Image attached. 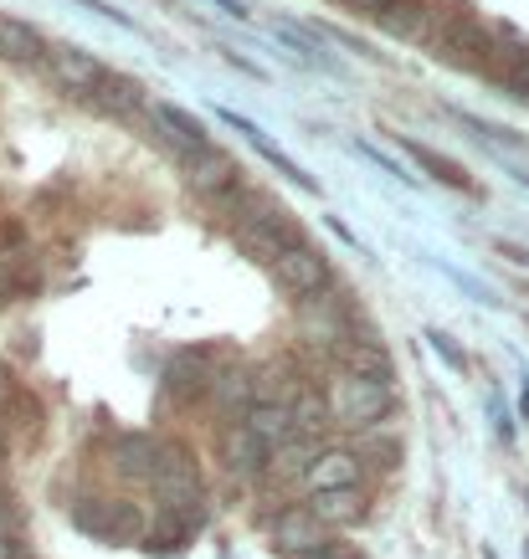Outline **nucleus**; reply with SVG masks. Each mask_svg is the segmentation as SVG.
Here are the masks:
<instances>
[{
    "label": "nucleus",
    "mask_w": 529,
    "mask_h": 559,
    "mask_svg": "<svg viewBox=\"0 0 529 559\" xmlns=\"http://www.w3.org/2000/svg\"><path fill=\"white\" fill-rule=\"evenodd\" d=\"M232 241H237L247 257H257V262L273 267L289 247H298V241H308V237H304V226L293 221V211L283 201L247 190L242 205H237V221H232Z\"/></svg>",
    "instance_id": "f257e3e1"
},
{
    "label": "nucleus",
    "mask_w": 529,
    "mask_h": 559,
    "mask_svg": "<svg viewBox=\"0 0 529 559\" xmlns=\"http://www.w3.org/2000/svg\"><path fill=\"white\" fill-rule=\"evenodd\" d=\"M422 47L447 62V68H468V72H483L489 68V51H494V26L479 21L468 5H437L432 16V32Z\"/></svg>",
    "instance_id": "f03ea898"
},
{
    "label": "nucleus",
    "mask_w": 529,
    "mask_h": 559,
    "mask_svg": "<svg viewBox=\"0 0 529 559\" xmlns=\"http://www.w3.org/2000/svg\"><path fill=\"white\" fill-rule=\"evenodd\" d=\"M329 401V421L344 426V431H376L386 416L396 411V390L380 385V380H365V374H334L325 390Z\"/></svg>",
    "instance_id": "7ed1b4c3"
},
{
    "label": "nucleus",
    "mask_w": 529,
    "mask_h": 559,
    "mask_svg": "<svg viewBox=\"0 0 529 559\" xmlns=\"http://www.w3.org/2000/svg\"><path fill=\"white\" fill-rule=\"evenodd\" d=\"M150 488H154V498H160V509H165V513H175V519H201L205 488H201L196 462H190L186 452H175V447H171V452L160 457V467H154Z\"/></svg>",
    "instance_id": "20e7f679"
},
{
    "label": "nucleus",
    "mask_w": 529,
    "mask_h": 559,
    "mask_svg": "<svg viewBox=\"0 0 529 559\" xmlns=\"http://www.w3.org/2000/svg\"><path fill=\"white\" fill-rule=\"evenodd\" d=\"M42 68H47V78L62 87V93H72V98H83V103L93 98V93H98V83L108 78V68H103L93 51L68 47V41H62V47H47Z\"/></svg>",
    "instance_id": "39448f33"
},
{
    "label": "nucleus",
    "mask_w": 529,
    "mask_h": 559,
    "mask_svg": "<svg viewBox=\"0 0 529 559\" xmlns=\"http://www.w3.org/2000/svg\"><path fill=\"white\" fill-rule=\"evenodd\" d=\"M273 283L289 298H314V293L329 283V252L314 247V241H298L273 262Z\"/></svg>",
    "instance_id": "423d86ee"
},
{
    "label": "nucleus",
    "mask_w": 529,
    "mask_h": 559,
    "mask_svg": "<svg viewBox=\"0 0 529 559\" xmlns=\"http://www.w3.org/2000/svg\"><path fill=\"white\" fill-rule=\"evenodd\" d=\"M180 180H186V190L205 195V201H216V195H226V190L242 186V165L226 150L205 144V150H196L186 165H180Z\"/></svg>",
    "instance_id": "0eeeda50"
},
{
    "label": "nucleus",
    "mask_w": 529,
    "mask_h": 559,
    "mask_svg": "<svg viewBox=\"0 0 529 559\" xmlns=\"http://www.w3.org/2000/svg\"><path fill=\"white\" fill-rule=\"evenodd\" d=\"M360 473H365V457L350 452V447H325L319 457L308 462V473L298 477V488L314 498V492H334V488H360Z\"/></svg>",
    "instance_id": "6e6552de"
},
{
    "label": "nucleus",
    "mask_w": 529,
    "mask_h": 559,
    "mask_svg": "<svg viewBox=\"0 0 529 559\" xmlns=\"http://www.w3.org/2000/svg\"><path fill=\"white\" fill-rule=\"evenodd\" d=\"M222 123H232V129H237V134L247 139V144H252V150L262 154V159H268V165H273V170L283 175V180H293V186H298V190H308V195H319V180H314V175H308L304 165L293 159V154H283V150H278L273 139L262 134V129H257L252 119H242V114H232V108H222Z\"/></svg>",
    "instance_id": "1a4fd4ad"
},
{
    "label": "nucleus",
    "mask_w": 529,
    "mask_h": 559,
    "mask_svg": "<svg viewBox=\"0 0 529 559\" xmlns=\"http://www.w3.org/2000/svg\"><path fill=\"white\" fill-rule=\"evenodd\" d=\"M257 380L247 370H222V374H211L205 380V401H211V411L222 416L226 426H237L247 411H252V401H257Z\"/></svg>",
    "instance_id": "9d476101"
},
{
    "label": "nucleus",
    "mask_w": 529,
    "mask_h": 559,
    "mask_svg": "<svg viewBox=\"0 0 529 559\" xmlns=\"http://www.w3.org/2000/svg\"><path fill=\"white\" fill-rule=\"evenodd\" d=\"M222 462L226 473L242 477V483H252V477H268V447L247 431V426H226L222 431Z\"/></svg>",
    "instance_id": "9b49d317"
},
{
    "label": "nucleus",
    "mask_w": 529,
    "mask_h": 559,
    "mask_svg": "<svg viewBox=\"0 0 529 559\" xmlns=\"http://www.w3.org/2000/svg\"><path fill=\"white\" fill-rule=\"evenodd\" d=\"M273 544L289 559H298V555H308V549H319V544H325V524H319L304 503H293V509H283L273 519Z\"/></svg>",
    "instance_id": "f8f14e48"
},
{
    "label": "nucleus",
    "mask_w": 529,
    "mask_h": 559,
    "mask_svg": "<svg viewBox=\"0 0 529 559\" xmlns=\"http://www.w3.org/2000/svg\"><path fill=\"white\" fill-rule=\"evenodd\" d=\"M93 108L98 114H108V119H134V114H144L150 108V98H144V83L139 78H129V72H108L98 83V93H93Z\"/></svg>",
    "instance_id": "ddd939ff"
},
{
    "label": "nucleus",
    "mask_w": 529,
    "mask_h": 559,
    "mask_svg": "<svg viewBox=\"0 0 529 559\" xmlns=\"http://www.w3.org/2000/svg\"><path fill=\"white\" fill-rule=\"evenodd\" d=\"M47 57V36L36 32L32 21L21 16H5L0 11V62H11V68H32Z\"/></svg>",
    "instance_id": "4468645a"
},
{
    "label": "nucleus",
    "mask_w": 529,
    "mask_h": 559,
    "mask_svg": "<svg viewBox=\"0 0 529 559\" xmlns=\"http://www.w3.org/2000/svg\"><path fill=\"white\" fill-rule=\"evenodd\" d=\"M160 457H165V447L154 437H144V431H124V437H114V467H119L124 477H134V483H150L154 467H160Z\"/></svg>",
    "instance_id": "2eb2a0df"
},
{
    "label": "nucleus",
    "mask_w": 529,
    "mask_h": 559,
    "mask_svg": "<svg viewBox=\"0 0 529 559\" xmlns=\"http://www.w3.org/2000/svg\"><path fill=\"white\" fill-rule=\"evenodd\" d=\"M432 16H437V0H396L391 11H380V32L396 41H427Z\"/></svg>",
    "instance_id": "dca6fc26"
},
{
    "label": "nucleus",
    "mask_w": 529,
    "mask_h": 559,
    "mask_svg": "<svg viewBox=\"0 0 529 559\" xmlns=\"http://www.w3.org/2000/svg\"><path fill=\"white\" fill-rule=\"evenodd\" d=\"M273 36L298 51L304 68H319V72H329V78H340V57L325 47V32H308V26H298V21H273Z\"/></svg>",
    "instance_id": "f3484780"
},
{
    "label": "nucleus",
    "mask_w": 529,
    "mask_h": 559,
    "mask_svg": "<svg viewBox=\"0 0 529 559\" xmlns=\"http://www.w3.org/2000/svg\"><path fill=\"white\" fill-rule=\"evenodd\" d=\"M314 519L325 528H350V524H360L365 519V492L360 488H334V492H314L304 503Z\"/></svg>",
    "instance_id": "a211bd4d"
},
{
    "label": "nucleus",
    "mask_w": 529,
    "mask_h": 559,
    "mask_svg": "<svg viewBox=\"0 0 529 559\" xmlns=\"http://www.w3.org/2000/svg\"><path fill=\"white\" fill-rule=\"evenodd\" d=\"M242 426L273 452V447H283V441L293 437V411H289V401H252V411L242 416Z\"/></svg>",
    "instance_id": "6ab92c4d"
},
{
    "label": "nucleus",
    "mask_w": 529,
    "mask_h": 559,
    "mask_svg": "<svg viewBox=\"0 0 529 559\" xmlns=\"http://www.w3.org/2000/svg\"><path fill=\"white\" fill-rule=\"evenodd\" d=\"M319 452H325V441L319 437H298V431H293L289 441H283V447H273V452H268V477H278V483H298V477L308 473V462L319 457Z\"/></svg>",
    "instance_id": "aec40b11"
},
{
    "label": "nucleus",
    "mask_w": 529,
    "mask_h": 559,
    "mask_svg": "<svg viewBox=\"0 0 529 559\" xmlns=\"http://www.w3.org/2000/svg\"><path fill=\"white\" fill-rule=\"evenodd\" d=\"M340 370L391 385V355H386V344H376V340H350V344H344V349H340Z\"/></svg>",
    "instance_id": "412c9836"
},
{
    "label": "nucleus",
    "mask_w": 529,
    "mask_h": 559,
    "mask_svg": "<svg viewBox=\"0 0 529 559\" xmlns=\"http://www.w3.org/2000/svg\"><path fill=\"white\" fill-rule=\"evenodd\" d=\"M289 411H293V431H298V437H319L325 441V431L334 421H329V401H325V390H298V395H293L289 401Z\"/></svg>",
    "instance_id": "4be33fe9"
},
{
    "label": "nucleus",
    "mask_w": 529,
    "mask_h": 559,
    "mask_svg": "<svg viewBox=\"0 0 529 559\" xmlns=\"http://www.w3.org/2000/svg\"><path fill=\"white\" fill-rule=\"evenodd\" d=\"M154 123H165L175 139H186V144H211V134H205V123L196 119V114H186V108H175V103H165V98H154L150 108H144Z\"/></svg>",
    "instance_id": "5701e85b"
},
{
    "label": "nucleus",
    "mask_w": 529,
    "mask_h": 559,
    "mask_svg": "<svg viewBox=\"0 0 529 559\" xmlns=\"http://www.w3.org/2000/svg\"><path fill=\"white\" fill-rule=\"evenodd\" d=\"M396 139H401V134H396ZM401 150H407L411 159H416V165H422L427 175H437L443 186H452V190H473V180H468V175H462L458 165H452V159H443V154H432L427 144H416V139H401Z\"/></svg>",
    "instance_id": "b1692460"
},
{
    "label": "nucleus",
    "mask_w": 529,
    "mask_h": 559,
    "mask_svg": "<svg viewBox=\"0 0 529 559\" xmlns=\"http://www.w3.org/2000/svg\"><path fill=\"white\" fill-rule=\"evenodd\" d=\"M350 150H355L360 159H371V165H376V170H386V175H391V180H401V186H411V170H401V165H396L391 154H386V150H376V144H371V139H355V144H350Z\"/></svg>",
    "instance_id": "393cba45"
},
{
    "label": "nucleus",
    "mask_w": 529,
    "mask_h": 559,
    "mask_svg": "<svg viewBox=\"0 0 529 559\" xmlns=\"http://www.w3.org/2000/svg\"><path fill=\"white\" fill-rule=\"evenodd\" d=\"M427 344H432V349H437V355H443L447 359V365H452V370H468V355H462V349H458V344H452V334H443V329H427Z\"/></svg>",
    "instance_id": "a878e982"
},
{
    "label": "nucleus",
    "mask_w": 529,
    "mask_h": 559,
    "mask_svg": "<svg viewBox=\"0 0 529 559\" xmlns=\"http://www.w3.org/2000/svg\"><path fill=\"white\" fill-rule=\"evenodd\" d=\"M83 11H93V16H103V21H114V26H124V32H139V21L129 16V11H119V5H108V0H78Z\"/></svg>",
    "instance_id": "bb28decb"
},
{
    "label": "nucleus",
    "mask_w": 529,
    "mask_h": 559,
    "mask_svg": "<svg viewBox=\"0 0 529 559\" xmlns=\"http://www.w3.org/2000/svg\"><path fill=\"white\" fill-rule=\"evenodd\" d=\"M298 559H360L355 549H350V544H319V549H308V555H298Z\"/></svg>",
    "instance_id": "cd10ccee"
},
{
    "label": "nucleus",
    "mask_w": 529,
    "mask_h": 559,
    "mask_svg": "<svg viewBox=\"0 0 529 559\" xmlns=\"http://www.w3.org/2000/svg\"><path fill=\"white\" fill-rule=\"evenodd\" d=\"M344 11H360V16H380V11H391L396 0H340Z\"/></svg>",
    "instance_id": "c85d7f7f"
},
{
    "label": "nucleus",
    "mask_w": 529,
    "mask_h": 559,
    "mask_svg": "<svg viewBox=\"0 0 529 559\" xmlns=\"http://www.w3.org/2000/svg\"><path fill=\"white\" fill-rule=\"evenodd\" d=\"M211 5H216V11H222V16H237V21H247V16H252V11H247V5H242V0H211Z\"/></svg>",
    "instance_id": "c756f323"
},
{
    "label": "nucleus",
    "mask_w": 529,
    "mask_h": 559,
    "mask_svg": "<svg viewBox=\"0 0 529 559\" xmlns=\"http://www.w3.org/2000/svg\"><path fill=\"white\" fill-rule=\"evenodd\" d=\"M0 559H21V549H16V539H11V534H0Z\"/></svg>",
    "instance_id": "7c9ffc66"
},
{
    "label": "nucleus",
    "mask_w": 529,
    "mask_h": 559,
    "mask_svg": "<svg viewBox=\"0 0 529 559\" xmlns=\"http://www.w3.org/2000/svg\"><path fill=\"white\" fill-rule=\"evenodd\" d=\"M5 298H11V267L0 262V304H5Z\"/></svg>",
    "instance_id": "2f4dec72"
},
{
    "label": "nucleus",
    "mask_w": 529,
    "mask_h": 559,
    "mask_svg": "<svg viewBox=\"0 0 529 559\" xmlns=\"http://www.w3.org/2000/svg\"><path fill=\"white\" fill-rule=\"evenodd\" d=\"M0 534H5V503H0Z\"/></svg>",
    "instance_id": "473e14b6"
}]
</instances>
